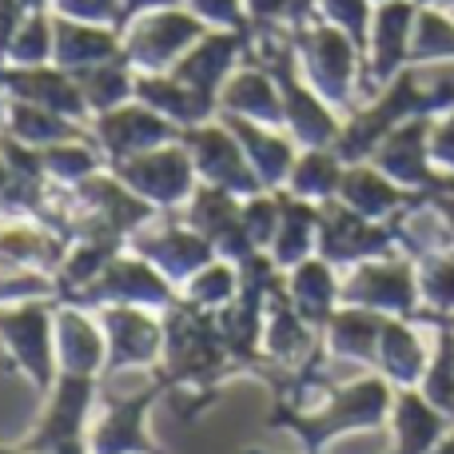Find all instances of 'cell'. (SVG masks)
Listing matches in <instances>:
<instances>
[{"label":"cell","mask_w":454,"mask_h":454,"mask_svg":"<svg viewBox=\"0 0 454 454\" xmlns=\"http://www.w3.org/2000/svg\"><path fill=\"white\" fill-rule=\"evenodd\" d=\"M375 4H387V0H375Z\"/></svg>","instance_id":"f907efd6"},{"label":"cell","mask_w":454,"mask_h":454,"mask_svg":"<svg viewBox=\"0 0 454 454\" xmlns=\"http://www.w3.org/2000/svg\"><path fill=\"white\" fill-rule=\"evenodd\" d=\"M56 16H72V20H88V24H108L116 28L120 20V0H52ZM120 32V28H116Z\"/></svg>","instance_id":"f35d334b"},{"label":"cell","mask_w":454,"mask_h":454,"mask_svg":"<svg viewBox=\"0 0 454 454\" xmlns=\"http://www.w3.org/2000/svg\"><path fill=\"white\" fill-rule=\"evenodd\" d=\"M423 192H407L391 180L387 172H379L371 160L363 164H347L343 168V180H339V204H347L351 212L367 215V220H379V223H391L403 207H411Z\"/></svg>","instance_id":"ffe728a7"},{"label":"cell","mask_w":454,"mask_h":454,"mask_svg":"<svg viewBox=\"0 0 454 454\" xmlns=\"http://www.w3.org/2000/svg\"><path fill=\"white\" fill-rule=\"evenodd\" d=\"M220 116L227 120V128L239 136V144H243V152H247L251 168H255L259 184H263L267 192L287 188V176L299 160L295 140H291L283 128H267V124H255V120L227 116V112H220Z\"/></svg>","instance_id":"cb8c5ba5"},{"label":"cell","mask_w":454,"mask_h":454,"mask_svg":"<svg viewBox=\"0 0 454 454\" xmlns=\"http://www.w3.org/2000/svg\"><path fill=\"white\" fill-rule=\"evenodd\" d=\"M315 8H319V0H291V28H299V24L311 20Z\"/></svg>","instance_id":"7bdbcfd3"},{"label":"cell","mask_w":454,"mask_h":454,"mask_svg":"<svg viewBox=\"0 0 454 454\" xmlns=\"http://www.w3.org/2000/svg\"><path fill=\"white\" fill-rule=\"evenodd\" d=\"M72 76H76V84H80V92H84L92 116H100V112H112V108H120V104L136 100V68L128 64V56L92 64V68L72 72Z\"/></svg>","instance_id":"4dcf8cb0"},{"label":"cell","mask_w":454,"mask_h":454,"mask_svg":"<svg viewBox=\"0 0 454 454\" xmlns=\"http://www.w3.org/2000/svg\"><path fill=\"white\" fill-rule=\"evenodd\" d=\"M60 303H76L88 311H96V307H148V311L164 315L168 307L180 303V291L160 267H152L144 255L124 247L88 287L64 295Z\"/></svg>","instance_id":"3957f363"},{"label":"cell","mask_w":454,"mask_h":454,"mask_svg":"<svg viewBox=\"0 0 454 454\" xmlns=\"http://www.w3.org/2000/svg\"><path fill=\"white\" fill-rule=\"evenodd\" d=\"M0 132L28 144V148H52V144L92 136L88 124H76V120L60 116V112H52V108H40V104L12 100V96H4V92H0Z\"/></svg>","instance_id":"484cf974"},{"label":"cell","mask_w":454,"mask_h":454,"mask_svg":"<svg viewBox=\"0 0 454 454\" xmlns=\"http://www.w3.org/2000/svg\"><path fill=\"white\" fill-rule=\"evenodd\" d=\"M52 64L64 72H84L92 64L116 60L124 56V40L116 28L108 24H88V20H72V16H56L52 12Z\"/></svg>","instance_id":"603a6c76"},{"label":"cell","mask_w":454,"mask_h":454,"mask_svg":"<svg viewBox=\"0 0 454 454\" xmlns=\"http://www.w3.org/2000/svg\"><path fill=\"white\" fill-rule=\"evenodd\" d=\"M108 168L136 196L148 200L156 212H180L200 188V172L192 164V152L184 144V136L164 144V148H152L144 156L120 160V164H108Z\"/></svg>","instance_id":"8992f818"},{"label":"cell","mask_w":454,"mask_h":454,"mask_svg":"<svg viewBox=\"0 0 454 454\" xmlns=\"http://www.w3.org/2000/svg\"><path fill=\"white\" fill-rule=\"evenodd\" d=\"M28 8H52V0H24Z\"/></svg>","instance_id":"c3c4849f"},{"label":"cell","mask_w":454,"mask_h":454,"mask_svg":"<svg viewBox=\"0 0 454 454\" xmlns=\"http://www.w3.org/2000/svg\"><path fill=\"white\" fill-rule=\"evenodd\" d=\"M431 160L439 172L454 176V108L431 120Z\"/></svg>","instance_id":"60d3db41"},{"label":"cell","mask_w":454,"mask_h":454,"mask_svg":"<svg viewBox=\"0 0 454 454\" xmlns=\"http://www.w3.org/2000/svg\"><path fill=\"white\" fill-rule=\"evenodd\" d=\"M395 407L391 395V379L383 375H367L351 387H339L331 391L319 407H295V403L279 399L271 407V427H287L303 439L307 454H323L331 439H339L343 431H367L379 427L387 419V411Z\"/></svg>","instance_id":"6da1fadb"},{"label":"cell","mask_w":454,"mask_h":454,"mask_svg":"<svg viewBox=\"0 0 454 454\" xmlns=\"http://www.w3.org/2000/svg\"><path fill=\"white\" fill-rule=\"evenodd\" d=\"M239 295V263L215 255L207 267H200L188 283H180V299L200 311H220Z\"/></svg>","instance_id":"d6a6232c"},{"label":"cell","mask_w":454,"mask_h":454,"mask_svg":"<svg viewBox=\"0 0 454 454\" xmlns=\"http://www.w3.org/2000/svg\"><path fill=\"white\" fill-rule=\"evenodd\" d=\"M295 36V56L303 80L331 104L335 112L351 116L359 108V84H363V52L347 32H339L335 24L311 16L307 24L291 28Z\"/></svg>","instance_id":"7a4b0ae2"},{"label":"cell","mask_w":454,"mask_h":454,"mask_svg":"<svg viewBox=\"0 0 454 454\" xmlns=\"http://www.w3.org/2000/svg\"><path fill=\"white\" fill-rule=\"evenodd\" d=\"M395 227L367 220L339 200L319 204V255L335 267H355L367 259L395 255Z\"/></svg>","instance_id":"8fae6325"},{"label":"cell","mask_w":454,"mask_h":454,"mask_svg":"<svg viewBox=\"0 0 454 454\" xmlns=\"http://www.w3.org/2000/svg\"><path fill=\"white\" fill-rule=\"evenodd\" d=\"M207 28H231V32H251L247 8L243 0H184Z\"/></svg>","instance_id":"74e56055"},{"label":"cell","mask_w":454,"mask_h":454,"mask_svg":"<svg viewBox=\"0 0 454 454\" xmlns=\"http://www.w3.org/2000/svg\"><path fill=\"white\" fill-rule=\"evenodd\" d=\"M419 8H454V0H415Z\"/></svg>","instance_id":"f6af8a7d"},{"label":"cell","mask_w":454,"mask_h":454,"mask_svg":"<svg viewBox=\"0 0 454 454\" xmlns=\"http://www.w3.org/2000/svg\"><path fill=\"white\" fill-rule=\"evenodd\" d=\"M148 307H96V319L108 339V367L104 375L136 367H156L164 359V319Z\"/></svg>","instance_id":"7c38bea8"},{"label":"cell","mask_w":454,"mask_h":454,"mask_svg":"<svg viewBox=\"0 0 454 454\" xmlns=\"http://www.w3.org/2000/svg\"><path fill=\"white\" fill-rule=\"evenodd\" d=\"M88 132H92L96 148L104 152V160L120 164V160L144 156V152H152V148H164V144L180 140L184 128H176L172 120L152 112L148 104L128 100V104H120V108L92 116L88 120Z\"/></svg>","instance_id":"30bf717a"},{"label":"cell","mask_w":454,"mask_h":454,"mask_svg":"<svg viewBox=\"0 0 454 454\" xmlns=\"http://www.w3.org/2000/svg\"><path fill=\"white\" fill-rule=\"evenodd\" d=\"M243 227L255 251H271V239L279 231V192H255L243 200Z\"/></svg>","instance_id":"8d00e7d4"},{"label":"cell","mask_w":454,"mask_h":454,"mask_svg":"<svg viewBox=\"0 0 454 454\" xmlns=\"http://www.w3.org/2000/svg\"><path fill=\"white\" fill-rule=\"evenodd\" d=\"M184 144H188V152H192L200 184L223 188L239 200L255 196V192H267L263 184H259L255 168H251L247 152H243L239 136L227 128L223 116L207 120V124H196V128H184Z\"/></svg>","instance_id":"ba28073f"},{"label":"cell","mask_w":454,"mask_h":454,"mask_svg":"<svg viewBox=\"0 0 454 454\" xmlns=\"http://www.w3.org/2000/svg\"><path fill=\"white\" fill-rule=\"evenodd\" d=\"M391 415H395V431H399L395 454H431L450 423L447 411H439L423 391H415V387H403Z\"/></svg>","instance_id":"f546056e"},{"label":"cell","mask_w":454,"mask_h":454,"mask_svg":"<svg viewBox=\"0 0 454 454\" xmlns=\"http://www.w3.org/2000/svg\"><path fill=\"white\" fill-rule=\"evenodd\" d=\"M431 454H454V439H442V442H439V447H434Z\"/></svg>","instance_id":"bcb514c9"},{"label":"cell","mask_w":454,"mask_h":454,"mask_svg":"<svg viewBox=\"0 0 454 454\" xmlns=\"http://www.w3.org/2000/svg\"><path fill=\"white\" fill-rule=\"evenodd\" d=\"M427 363H431V355H427V347L419 343L411 319L387 315L383 335H379V359H375L379 375L391 379L395 387H419L427 375Z\"/></svg>","instance_id":"f1b7e54d"},{"label":"cell","mask_w":454,"mask_h":454,"mask_svg":"<svg viewBox=\"0 0 454 454\" xmlns=\"http://www.w3.org/2000/svg\"><path fill=\"white\" fill-rule=\"evenodd\" d=\"M339 267L327 263L323 255H311L303 263H295L291 271H283V283H287V295L295 303V311L311 323L315 331L327 327V319L339 311V291H343V279H339Z\"/></svg>","instance_id":"d4e9b609"},{"label":"cell","mask_w":454,"mask_h":454,"mask_svg":"<svg viewBox=\"0 0 454 454\" xmlns=\"http://www.w3.org/2000/svg\"><path fill=\"white\" fill-rule=\"evenodd\" d=\"M136 100L172 120L176 128H196L220 116V100L196 92L176 72H136Z\"/></svg>","instance_id":"44dd1931"},{"label":"cell","mask_w":454,"mask_h":454,"mask_svg":"<svg viewBox=\"0 0 454 454\" xmlns=\"http://www.w3.org/2000/svg\"><path fill=\"white\" fill-rule=\"evenodd\" d=\"M48 454H92V450H88L84 439H72V442H60V447H52Z\"/></svg>","instance_id":"ee69618b"},{"label":"cell","mask_w":454,"mask_h":454,"mask_svg":"<svg viewBox=\"0 0 454 454\" xmlns=\"http://www.w3.org/2000/svg\"><path fill=\"white\" fill-rule=\"evenodd\" d=\"M52 343L60 375H104L108 367V339H104L100 319L88 315V307L56 303Z\"/></svg>","instance_id":"ac0fdd59"},{"label":"cell","mask_w":454,"mask_h":454,"mask_svg":"<svg viewBox=\"0 0 454 454\" xmlns=\"http://www.w3.org/2000/svg\"><path fill=\"white\" fill-rule=\"evenodd\" d=\"M128 247L148 259L152 267H160L172 283H188L200 267L215 259V247L180 212H160L156 220L128 235Z\"/></svg>","instance_id":"9c48e42d"},{"label":"cell","mask_w":454,"mask_h":454,"mask_svg":"<svg viewBox=\"0 0 454 454\" xmlns=\"http://www.w3.org/2000/svg\"><path fill=\"white\" fill-rule=\"evenodd\" d=\"M239 454H263V450H239Z\"/></svg>","instance_id":"681fc988"},{"label":"cell","mask_w":454,"mask_h":454,"mask_svg":"<svg viewBox=\"0 0 454 454\" xmlns=\"http://www.w3.org/2000/svg\"><path fill=\"white\" fill-rule=\"evenodd\" d=\"M0 454H40V450H32V447H0Z\"/></svg>","instance_id":"7dc6e473"},{"label":"cell","mask_w":454,"mask_h":454,"mask_svg":"<svg viewBox=\"0 0 454 454\" xmlns=\"http://www.w3.org/2000/svg\"><path fill=\"white\" fill-rule=\"evenodd\" d=\"M383 323H387V315H379V311L339 303V311L331 315L327 327H323L319 335H323V347H327L331 359H347V363H363V367H375Z\"/></svg>","instance_id":"4316f807"},{"label":"cell","mask_w":454,"mask_h":454,"mask_svg":"<svg viewBox=\"0 0 454 454\" xmlns=\"http://www.w3.org/2000/svg\"><path fill=\"white\" fill-rule=\"evenodd\" d=\"M60 299H28V303H0V339L12 355L16 371L32 379L36 391H52L56 383V343L52 323Z\"/></svg>","instance_id":"5b68a950"},{"label":"cell","mask_w":454,"mask_h":454,"mask_svg":"<svg viewBox=\"0 0 454 454\" xmlns=\"http://www.w3.org/2000/svg\"><path fill=\"white\" fill-rule=\"evenodd\" d=\"M251 36H255V32L207 28L204 36H200L196 44L188 48V56H184V60L176 64L172 72L184 80V84L196 88V92H204V96H212V100H220L223 80L231 76V72L239 68L243 60H247Z\"/></svg>","instance_id":"e0dca14e"},{"label":"cell","mask_w":454,"mask_h":454,"mask_svg":"<svg viewBox=\"0 0 454 454\" xmlns=\"http://www.w3.org/2000/svg\"><path fill=\"white\" fill-rule=\"evenodd\" d=\"M220 112L255 120L267 128H283V96L275 76L259 60H243L220 88ZM287 132V128H283Z\"/></svg>","instance_id":"7402d4cb"},{"label":"cell","mask_w":454,"mask_h":454,"mask_svg":"<svg viewBox=\"0 0 454 454\" xmlns=\"http://www.w3.org/2000/svg\"><path fill=\"white\" fill-rule=\"evenodd\" d=\"M343 160L335 148H303L287 176V192L311 204H327L339 196V180H343Z\"/></svg>","instance_id":"1f68e13d"},{"label":"cell","mask_w":454,"mask_h":454,"mask_svg":"<svg viewBox=\"0 0 454 454\" xmlns=\"http://www.w3.org/2000/svg\"><path fill=\"white\" fill-rule=\"evenodd\" d=\"M52 8H32L20 20L12 44H8L4 64H20V68H32V64H52Z\"/></svg>","instance_id":"e575fe53"},{"label":"cell","mask_w":454,"mask_h":454,"mask_svg":"<svg viewBox=\"0 0 454 454\" xmlns=\"http://www.w3.org/2000/svg\"><path fill=\"white\" fill-rule=\"evenodd\" d=\"M96 379L100 375H56L52 403H48L44 419H40V427L32 431V439L24 447L48 454L52 447H60V442L84 439L88 411L96 403Z\"/></svg>","instance_id":"d6986e66"},{"label":"cell","mask_w":454,"mask_h":454,"mask_svg":"<svg viewBox=\"0 0 454 454\" xmlns=\"http://www.w3.org/2000/svg\"><path fill=\"white\" fill-rule=\"evenodd\" d=\"M164 391H172V383L160 375V383H152L148 391L132 395V399H108L100 423H96L84 439L88 450L92 454H164L148 439V431H144V419H148L152 403Z\"/></svg>","instance_id":"5bb4252c"},{"label":"cell","mask_w":454,"mask_h":454,"mask_svg":"<svg viewBox=\"0 0 454 454\" xmlns=\"http://www.w3.org/2000/svg\"><path fill=\"white\" fill-rule=\"evenodd\" d=\"M339 303L367 307V311H379V315H399V319H415V311L423 307L415 259L395 251V255L355 263L343 279Z\"/></svg>","instance_id":"52a82bcc"},{"label":"cell","mask_w":454,"mask_h":454,"mask_svg":"<svg viewBox=\"0 0 454 454\" xmlns=\"http://www.w3.org/2000/svg\"><path fill=\"white\" fill-rule=\"evenodd\" d=\"M68 235L36 215H12L0 220V275H52L68 255Z\"/></svg>","instance_id":"4fadbf2b"},{"label":"cell","mask_w":454,"mask_h":454,"mask_svg":"<svg viewBox=\"0 0 454 454\" xmlns=\"http://www.w3.org/2000/svg\"><path fill=\"white\" fill-rule=\"evenodd\" d=\"M415 271H419V299H423L419 311L454 315V247L415 259Z\"/></svg>","instance_id":"836d02e7"},{"label":"cell","mask_w":454,"mask_h":454,"mask_svg":"<svg viewBox=\"0 0 454 454\" xmlns=\"http://www.w3.org/2000/svg\"><path fill=\"white\" fill-rule=\"evenodd\" d=\"M176 4H184V0H120V20H116V28L124 32L128 24L136 20V16L156 12V8H176Z\"/></svg>","instance_id":"b9f144b4"},{"label":"cell","mask_w":454,"mask_h":454,"mask_svg":"<svg viewBox=\"0 0 454 454\" xmlns=\"http://www.w3.org/2000/svg\"><path fill=\"white\" fill-rule=\"evenodd\" d=\"M0 92L12 96V100H28V104H40V108H52V112H60V116L76 120V124L92 120V108H88L76 76L56 68V64H32V68L0 64Z\"/></svg>","instance_id":"2e32d148"},{"label":"cell","mask_w":454,"mask_h":454,"mask_svg":"<svg viewBox=\"0 0 454 454\" xmlns=\"http://www.w3.org/2000/svg\"><path fill=\"white\" fill-rule=\"evenodd\" d=\"M243 8H247L251 32L291 28V0H243Z\"/></svg>","instance_id":"ab89813d"},{"label":"cell","mask_w":454,"mask_h":454,"mask_svg":"<svg viewBox=\"0 0 454 454\" xmlns=\"http://www.w3.org/2000/svg\"><path fill=\"white\" fill-rule=\"evenodd\" d=\"M267 255L275 259L279 271H291L295 263L319 255V204L279 188V231H275Z\"/></svg>","instance_id":"83f0119b"},{"label":"cell","mask_w":454,"mask_h":454,"mask_svg":"<svg viewBox=\"0 0 454 454\" xmlns=\"http://www.w3.org/2000/svg\"><path fill=\"white\" fill-rule=\"evenodd\" d=\"M450 327H454V315H450Z\"/></svg>","instance_id":"816d5d0a"},{"label":"cell","mask_w":454,"mask_h":454,"mask_svg":"<svg viewBox=\"0 0 454 454\" xmlns=\"http://www.w3.org/2000/svg\"><path fill=\"white\" fill-rule=\"evenodd\" d=\"M315 16L327 24H335L339 32L359 44L363 60H367V40H371V20H375V0H319Z\"/></svg>","instance_id":"d590c367"},{"label":"cell","mask_w":454,"mask_h":454,"mask_svg":"<svg viewBox=\"0 0 454 454\" xmlns=\"http://www.w3.org/2000/svg\"><path fill=\"white\" fill-rule=\"evenodd\" d=\"M204 32L207 24L188 4H176L136 16L120 32V40H124V56L136 72H172Z\"/></svg>","instance_id":"277c9868"},{"label":"cell","mask_w":454,"mask_h":454,"mask_svg":"<svg viewBox=\"0 0 454 454\" xmlns=\"http://www.w3.org/2000/svg\"><path fill=\"white\" fill-rule=\"evenodd\" d=\"M180 215L212 243L220 259L243 263V259L255 255V247H251V239H247V227H243V200L231 196V192L200 184L196 196L180 207Z\"/></svg>","instance_id":"9a60e30c"}]
</instances>
